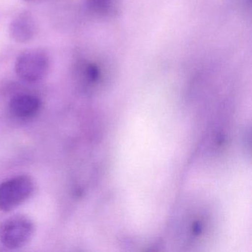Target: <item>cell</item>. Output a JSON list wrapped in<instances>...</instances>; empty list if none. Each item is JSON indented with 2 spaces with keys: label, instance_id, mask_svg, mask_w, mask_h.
Instances as JSON below:
<instances>
[{
  "label": "cell",
  "instance_id": "obj_4",
  "mask_svg": "<svg viewBox=\"0 0 252 252\" xmlns=\"http://www.w3.org/2000/svg\"><path fill=\"white\" fill-rule=\"evenodd\" d=\"M42 108V101L36 95L18 94L11 98L9 110L11 114L20 120H29L36 117Z\"/></svg>",
  "mask_w": 252,
  "mask_h": 252
},
{
  "label": "cell",
  "instance_id": "obj_8",
  "mask_svg": "<svg viewBox=\"0 0 252 252\" xmlns=\"http://www.w3.org/2000/svg\"><path fill=\"white\" fill-rule=\"evenodd\" d=\"M26 2H37V1H40V0H25Z\"/></svg>",
  "mask_w": 252,
  "mask_h": 252
},
{
  "label": "cell",
  "instance_id": "obj_1",
  "mask_svg": "<svg viewBox=\"0 0 252 252\" xmlns=\"http://www.w3.org/2000/svg\"><path fill=\"white\" fill-rule=\"evenodd\" d=\"M35 232V224L30 217L16 214L2 221L0 225V242L10 250L26 246Z\"/></svg>",
  "mask_w": 252,
  "mask_h": 252
},
{
  "label": "cell",
  "instance_id": "obj_3",
  "mask_svg": "<svg viewBox=\"0 0 252 252\" xmlns=\"http://www.w3.org/2000/svg\"><path fill=\"white\" fill-rule=\"evenodd\" d=\"M50 67V59L43 50L24 51L17 57L15 73L23 82L34 83L43 79Z\"/></svg>",
  "mask_w": 252,
  "mask_h": 252
},
{
  "label": "cell",
  "instance_id": "obj_5",
  "mask_svg": "<svg viewBox=\"0 0 252 252\" xmlns=\"http://www.w3.org/2000/svg\"><path fill=\"white\" fill-rule=\"evenodd\" d=\"M36 23L32 14L23 12L18 14L10 25L9 32L12 39L20 43H26L36 36Z\"/></svg>",
  "mask_w": 252,
  "mask_h": 252
},
{
  "label": "cell",
  "instance_id": "obj_6",
  "mask_svg": "<svg viewBox=\"0 0 252 252\" xmlns=\"http://www.w3.org/2000/svg\"><path fill=\"white\" fill-rule=\"evenodd\" d=\"M81 79L88 86H96L102 79V70L95 63L87 62L81 63L78 68Z\"/></svg>",
  "mask_w": 252,
  "mask_h": 252
},
{
  "label": "cell",
  "instance_id": "obj_7",
  "mask_svg": "<svg viewBox=\"0 0 252 252\" xmlns=\"http://www.w3.org/2000/svg\"><path fill=\"white\" fill-rule=\"evenodd\" d=\"M115 0H88V5L96 14H107L111 11Z\"/></svg>",
  "mask_w": 252,
  "mask_h": 252
},
{
  "label": "cell",
  "instance_id": "obj_2",
  "mask_svg": "<svg viewBox=\"0 0 252 252\" xmlns=\"http://www.w3.org/2000/svg\"><path fill=\"white\" fill-rule=\"evenodd\" d=\"M35 182L27 175H17L0 182V211L9 212L29 200L35 191Z\"/></svg>",
  "mask_w": 252,
  "mask_h": 252
}]
</instances>
